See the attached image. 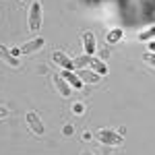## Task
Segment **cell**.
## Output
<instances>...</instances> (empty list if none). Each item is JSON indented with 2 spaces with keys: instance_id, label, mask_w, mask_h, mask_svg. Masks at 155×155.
<instances>
[{
  "instance_id": "cell-21",
  "label": "cell",
  "mask_w": 155,
  "mask_h": 155,
  "mask_svg": "<svg viewBox=\"0 0 155 155\" xmlns=\"http://www.w3.org/2000/svg\"><path fill=\"white\" fill-rule=\"evenodd\" d=\"M21 2H29V0H21Z\"/></svg>"
},
{
  "instance_id": "cell-4",
  "label": "cell",
  "mask_w": 155,
  "mask_h": 155,
  "mask_svg": "<svg viewBox=\"0 0 155 155\" xmlns=\"http://www.w3.org/2000/svg\"><path fill=\"white\" fill-rule=\"evenodd\" d=\"M52 60L56 62V64H60L64 71H74V64H72V60L62 52V50H54L52 52Z\"/></svg>"
},
{
  "instance_id": "cell-20",
  "label": "cell",
  "mask_w": 155,
  "mask_h": 155,
  "mask_svg": "<svg viewBox=\"0 0 155 155\" xmlns=\"http://www.w3.org/2000/svg\"><path fill=\"white\" fill-rule=\"evenodd\" d=\"M81 155H91V153H87V151H85V153H81Z\"/></svg>"
},
{
  "instance_id": "cell-8",
  "label": "cell",
  "mask_w": 155,
  "mask_h": 155,
  "mask_svg": "<svg viewBox=\"0 0 155 155\" xmlns=\"http://www.w3.org/2000/svg\"><path fill=\"white\" fill-rule=\"evenodd\" d=\"M83 83H89V85H97L101 79H99V74H97L95 71H87V68H81L79 71V74H77Z\"/></svg>"
},
{
  "instance_id": "cell-22",
  "label": "cell",
  "mask_w": 155,
  "mask_h": 155,
  "mask_svg": "<svg viewBox=\"0 0 155 155\" xmlns=\"http://www.w3.org/2000/svg\"><path fill=\"white\" fill-rule=\"evenodd\" d=\"M91 2H99V0H91Z\"/></svg>"
},
{
  "instance_id": "cell-6",
  "label": "cell",
  "mask_w": 155,
  "mask_h": 155,
  "mask_svg": "<svg viewBox=\"0 0 155 155\" xmlns=\"http://www.w3.org/2000/svg\"><path fill=\"white\" fill-rule=\"evenodd\" d=\"M83 48H85V54L93 56L97 50V44H95V33L93 31H83Z\"/></svg>"
},
{
  "instance_id": "cell-10",
  "label": "cell",
  "mask_w": 155,
  "mask_h": 155,
  "mask_svg": "<svg viewBox=\"0 0 155 155\" xmlns=\"http://www.w3.org/2000/svg\"><path fill=\"white\" fill-rule=\"evenodd\" d=\"M95 56H89V54H83V56H79V58L72 60V64H74V68L77 71H81V68H87V64L91 66V62H93Z\"/></svg>"
},
{
  "instance_id": "cell-1",
  "label": "cell",
  "mask_w": 155,
  "mask_h": 155,
  "mask_svg": "<svg viewBox=\"0 0 155 155\" xmlns=\"http://www.w3.org/2000/svg\"><path fill=\"white\" fill-rule=\"evenodd\" d=\"M41 21H44V15H41V2L33 0L31 2V8H29V31H39L41 29Z\"/></svg>"
},
{
  "instance_id": "cell-9",
  "label": "cell",
  "mask_w": 155,
  "mask_h": 155,
  "mask_svg": "<svg viewBox=\"0 0 155 155\" xmlns=\"http://www.w3.org/2000/svg\"><path fill=\"white\" fill-rule=\"evenodd\" d=\"M54 83H56V89L60 91V95H62V97H68L72 93L71 85L64 81V77H62V74H56V77H54Z\"/></svg>"
},
{
  "instance_id": "cell-5",
  "label": "cell",
  "mask_w": 155,
  "mask_h": 155,
  "mask_svg": "<svg viewBox=\"0 0 155 155\" xmlns=\"http://www.w3.org/2000/svg\"><path fill=\"white\" fill-rule=\"evenodd\" d=\"M44 37H35V39H31V41H27L23 44L21 48H19V54H33V52H39V50L44 48Z\"/></svg>"
},
{
  "instance_id": "cell-13",
  "label": "cell",
  "mask_w": 155,
  "mask_h": 155,
  "mask_svg": "<svg viewBox=\"0 0 155 155\" xmlns=\"http://www.w3.org/2000/svg\"><path fill=\"white\" fill-rule=\"evenodd\" d=\"M120 37H122V29H112V31H110V33H107V41H110V44H116V41H118Z\"/></svg>"
},
{
  "instance_id": "cell-11",
  "label": "cell",
  "mask_w": 155,
  "mask_h": 155,
  "mask_svg": "<svg viewBox=\"0 0 155 155\" xmlns=\"http://www.w3.org/2000/svg\"><path fill=\"white\" fill-rule=\"evenodd\" d=\"M62 77H64V79H68V83H71L74 89H81L83 81H81V79H79V77H77L72 71H64V72H62Z\"/></svg>"
},
{
  "instance_id": "cell-2",
  "label": "cell",
  "mask_w": 155,
  "mask_h": 155,
  "mask_svg": "<svg viewBox=\"0 0 155 155\" xmlns=\"http://www.w3.org/2000/svg\"><path fill=\"white\" fill-rule=\"evenodd\" d=\"M97 141L101 145H110V147H118V145H122V134H118V132L110 130V128H101V130H97Z\"/></svg>"
},
{
  "instance_id": "cell-15",
  "label": "cell",
  "mask_w": 155,
  "mask_h": 155,
  "mask_svg": "<svg viewBox=\"0 0 155 155\" xmlns=\"http://www.w3.org/2000/svg\"><path fill=\"white\" fill-rule=\"evenodd\" d=\"M143 60L149 64V66H155V54H153V52H145V54H143Z\"/></svg>"
},
{
  "instance_id": "cell-12",
  "label": "cell",
  "mask_w": 155,
  "mask_h": 155,
  "mask_svg": "<svg viewBox=\"0 0 155 155\" xmlns=\"http://www.w3.org/2000/svg\"><path fill=\"white\" fill-rule=\"evenodd\" d=\"M91 68H93L97 74H107V66H106V62H101L99 58H93V62H91Z\"/></svg>"
},
{
  "instance_id": "cell-7",
  "label": "cell",
  "mask_w": 155,
  "mask_h": 155,
  "mask_svg": "<svg viewBox=\"0 0 155 155\" xmlns=\"http://www.w3.org/2000/svg\"><path fill=\"white\" fill-rule=\"evenodd\" d=\"M0 58L4 60L8 66H12V68H19V66H21L19 58H17V56H15V54H12V52L6 48V46H2V44H0Z\"/></svg>"
},
{
  "instance_id": "cell-19",
  "label": "cell",
  "mask_w": 155,
  "mask_h": 155,
  "mask_svg": "<svg viewBox=\"0 0 155 155\" xmlns=\"http://www.w3.org/2000/svg\"><path fill=\"white\" fill-rule=\"evenodd\" d=\"M149 50H151V52L155 54V39H153V41H149Z\"/></svg>"
},
{
  "instance_id": "cell-16",
  "label": "cell",
  "mask_w": 155,
  "mask_h": 155,
  "mask_svg": "<svg viewBox=\"0 0 155 155\" xmlns=\"http://www.w3.org/2000/svg\"><path fill=\"white\" fill-rule=\"evenodd\" d=\"M72 110H74V114H83L85 106H83V104H74V106H72Z\"/></svg>"
},
{
  "instance_id": "cell-18",
  "label": "cell",
  "mask_w": 155,
  "mask_h": 155,
  "mask_svg": "<svg viewBox=\"0 0 155 155\" xmlns=\"http://www.w3.org/2000/svg\"><path fill=\"white\" fill-rule=\"evenodd\" d=\"M72 130H74V128H72L71 124H66V126H64V134H71Z\"/></svg>"
},
{
  "instance_id": "cell-17",
  "label": "cell",
  "mask_w": 155,
  "mask_h": 155,
  "mask_svg": "<svg viewBox=\"0 0 155 155\" xmlns=\"http://www.w3.org/2000/svg\"><path fill=\"white\" fill-rule=\"evenodd\" d=\"M6 116H8V110L4 106H0V118H6Z\"/></svg>"
},
{
  "instance_id": "cell-14",
  "label": "cell",
  "mask_w": 155,
  "mask_h": 155,
  "mask_svg": "<svg viewBox=\"0 0 155 155\" xmlns=\"http://www.w3.org/2000/svg\"><path fill=\"white\" fill-rule=\"evenodd\" d=\"M151 37H155V27H149L147 31H141V33H139V39H141V41H147V39H151Z\"/></svg>"
},
{
  "instance_id": "cell-3",
  "label": "cell",
  "mask_w": 155,
  "mask_h": 155,
  "mask_svg": "<svg viewBox=\"0 0 155 155\" xmlns=\"http://www.w3.org/2000/svg\"><path fill=\"white\" fill-rule=\"evenodd\" d=\"M27 126H29V128H31V132H33V134H37V137H41V134L46 132L44 122L39 120V116H37L33 110H29V112H27Z\"/></svg>"
}]
</instances>
